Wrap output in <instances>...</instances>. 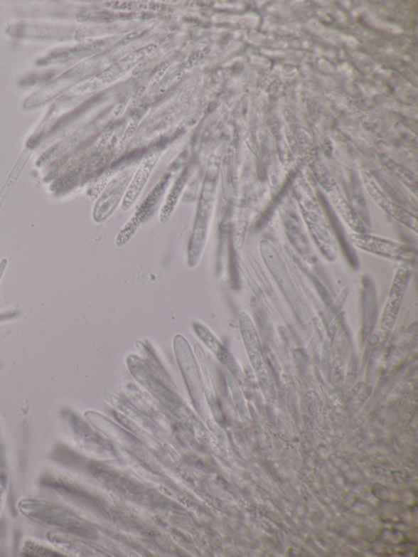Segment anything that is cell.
Segmentation results:
<instances>
[{
  "instance_id": "3",
  "label": "cell",
  "mask_w": 418,
  "mask_h": 557,
  "mask_svg": "<svg viewBox=\"0 0 418 557\" xmlns=\"http://www.w3.org/2000/svg\"><path fill=\"white\" fill-rule=\"evenodd\" d=\"M154 164H155V157H148L143 161L139 169L137 170L134 179L124 196L122 207H121L123 211H129L134 206L137 198H139L143 187L145 186L146 181L149 178Z\"/></svg>"
},
{
  "instance_id": "5",
  "label": "cell",
  "mask_w": 418,
  "mask_h": 557,
  "mask_svg": "<svg viewBox=\"0 0 418 557\" xmlns=\"http://www.w3.org/2000/svg\"><path fill=\"white\" fill-rule=\"evenodd\" d=\"M193 327L196 334L199 336V338L207 345L208 349L218 357V359L222 361H227V358L230 357V355L218 339H216L215 336L200 324H194Z\"/></svg>"
},
{
  "instance_id": "2",
  "label": "cell",
  "mask_w": 418,
  "mask_h": 557,
  "mask_svg": "<svg viewBox=\"0 0 418 557\" xmlns=\"http://www.w3.org/2000/svg\"><path fill=\"white\" fill-rule=\"evenodd\" d=\"M352 242L355 245L367 251L377 253V255L397 259H412L416 253L406 247L395 244V243L373 238L370 236L350 235Z\"/></svg>"
},
{
  "instance_id": "6",
  "label": "cell",
  "mask_w": 418,
  "mask_h": 557,
  "mask_svg": "<svg viewBox=\"0 0 418 557\" xmlns=\"http://www.w3.org/2000/svg\"><path fill=\"white\" fill-rule=\"evenodd\" d=\"M23 553L26 556H60L57 554L56 551L46 548V547H42V546L36 544L33 542H27L24 546Z\"/></svg>"
},
{
  "instance_id": "1",
  "label": "cell",
  "mask_w": 418,
  "mask_h": 557,
  "mask_svg": "<svg viewBox=\"0 0 418 557\" xmlns=\"http://www.w3.org/2000/svg\"><path fill=\"white\" fill-rule=\"evenodd\" d=\"M19 509L32 521L67 529L73 533L81 532L78 520L75 519L67 511L60 509V506L47 502L36 499L21 500L19 503Z\"/></svg>"
},
{
  "instance_id": "7",
  "label": "cell",
  "mask_w": 418,
  "mask_h": 557,
  "mask_svg": "<svg viewBox=\"0 0 418 557\" xmlns=\"http://www.w3.org/2000/svg\"><path fill=\"white\" fill-rule=\"evenodd\" d=\"M16 313L18 312H5V314H0V323L11 321V319L18 317V315Z\"/></svg>"
},
{
  "instance_id": "8",
  "label": "cell",
  "mask_w": 418,
  "mask_h": 557,
  "mask_svg": "<svg viewBox=\"0 0 418 557\" xmlns=\"http://www.w3.org/2000/svg\"><path fill=\"white\" fill-rule=\"evenodd\" d=\"M3 492H4L3 482H0V506H1Z\"/></svg>"
},
{
  "instance_id": "4",
  "label": "cell",
  "mask_w": 418,
  "mask_h": 557,
  "mask_svg": "<svg viewBox=\"0 0 418 557\" xmlns=\"http://www.w3.org/2000/svg\"><path fill=\"white\" fill-rule=\"evenodd\" d=\"M157 197L158 195L156 194V192H152L151 195L142 203L139 211L134 215V217L132 218L129 221V223H127L123 229L120 230L117 239V245L119 247L124 245L126 243L133 237L137 228H139V226L143 222V220L146 218L148 213H149L153 207L155 206V203L157 201Z\"/></svg>"
}]
</instances>
